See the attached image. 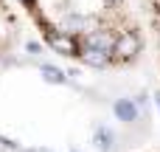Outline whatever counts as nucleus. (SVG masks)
<instances>
[{
  "instance_id": "f257e3e1",
  "label": "nucleus",
  "mask_w": 160,
  "mask_h": 152,
  "mask_svg": "<svg viewBox=\"0 0 160 152\" xmlns=\"http://www.w3.org/2000/svg\"><path fill=\"white\" fill-rule=\"evenodd\" d=\"M45 37H48V45L56 51V54H65V56H76L79 54V45H76V39L70 37V34H65V31H45Z\"/></svg>"
},
{
  "instance_id": "f03ea898",
  "label": "nucleus",
  "mask_w": 160,
  "mask_h": 152,
  "mask_svg": "<svg viewBox=\"0 0 160 152\" xmlns=\"http://www.w3.org/2000/svg\"><path fill=\"white\" fill-rule=\"evenodd\" d=\"M112 51H115L121 59H132V56L141 51V39H138V34H132V31H124V34L115 39Z\"/></svg>"
},
{
  "instance_id": "7ed1b4c3",
  "label": "nucleus",
  "mask_w": 160,
  "mask_h": 152,
  "mask_svg": "<svg viewBox=\"0 0 160 152\" xmlns=\"http://www.w3.org/2000/svg\"><path fill=\"white\" fill-rule=\"evenodd\" d=\"M112 45H115V37L112 34H107V31H93L90 37H87V48H98V51H112Z\"/></svg>"
},
{
  "instance_id": "20e7f679",
  "label": "nucleus",
  "mask_w": 160,
  "mask_h": 152,
  "mask_svg": "<svg viewBox=\"0 0 160 152\" xmlns=\"http://www.w3.org/2000/svg\"><path fill=\"white\" fill-rule=\"evenodd\" d=\"M112 110H115V116H118V118H121V121H127V124H129V121H135V118H138V107H135V104H132V102H129V99H118V102H115V107H112Z\"/></svg>"
},
{
  "instance_id": "39448f33",
  "label": "nucleus",
  "mask_w": 160,
  "mask_h": 152,
  "mask_svg": "<svg viewBox=\"0 0 160 152\" xmlns=\"http://www.w3.org/2000/svg\"><path fill=\"white\" fill-rule=\"evenodd\" d=\"M82 59H84L87 65H93V68H104V65L110 62V54H107V51H98V48H84V51H82Z\"/></svg>"
},
{
  "instance_id": "423d86ee",
  "label": "nucleus",
  "mask_w": 160,
  "mask_h": 152,
  "mask_svg": "<svg viewBox=\"0 0 160 152\" xmlns=\"http://www.w3.org/2000/svg\"><path fill=\"white\" fill-rule=\"evenodd\" d=\"M42 79H45V82H51V85H62L68 76H65L56 65H42Z\"/></svg>"
},
{
  "instance_id": "0eeeda50",
  "label": "nucleus",
  "mask_w": 160,
  "mask_h": 152,
  "mask_svg": "<svg viewBox=\"0 0 160 152\" xmlns=\"http://www.w3.org/2000/svg\"><path fill=\"white\" fill-rule=\"evenodd\" d=\"M96 147H101V149H110L112 147V133L107 127H98L96 130Z\"/></svg>"
},
{
  "instance_id": "6e6552de",
  "label": "nucleus",
  "mask_w": 160,
  "mask_h": 152,
  "mask_svg": "<svg viewBox=\"0 0 160 152\" xmlns=\"http://www.w3.org/2000/svg\"><path fill=\"white\" fill-rule=\"evenodd\" d=\"M65 28H87V20H84V17H70V20L65 23Z\"/></svg>"
},
{
  "instance_id": "1a4fd4ad",
  "label": "nucleus",
  "mask_w": 160,
  "mask_h": 152,
  "mask_svg": "<svg viewBox=\"0 0 160 152\" xmlns=\"http://www.w3.org/2000/svg\"><path fill=\"white\" fill-rule=\"evenodd\" d=\"M28 152H48V149H28Z\"/></svg>"
},
{
  "instance_id": "9d476101",
  "label": "nucleus",
  "mask_w": 160,
  "mask_h": 152,
  "mask_svg": "<svg viewBox=\"0 0 160 152\" xmlns=\"http://www.w3.org/2000/svg\"><path fill=\"white\" fill-rule=\"evenodd\" d=\"M158 107H160V93H158Z\"/></svg>"
},
{
  "instance_id": "9b49d317",
  "label": "nucleus",
  "mask_w": 160,
  "mask_h": 152,
  "mask_svg": "<svg viewBox=\"0 0 160 152\" xmlns=\"http://www.w3.org/2000/svg\"><path fill=\"white\" fill-rule=\"evenodd\" d=\"M25 3H34V0H25Z\"/></svg>"
},
{
  "instance_id": "f8f14e48",
  "label": "nucleus",
  "mask_w": 160,
  "mask_h": 152,
  "mask_svg": "<svg viewBox=\"0 0 160 152\" xmlns=\"http://www.w3.org/2000/svg\"><path fill=\"white\" fill-rule=\"evenodd\" d=\"M110 3H112V0H110Z\"/></svg>"
}]
</instances>
